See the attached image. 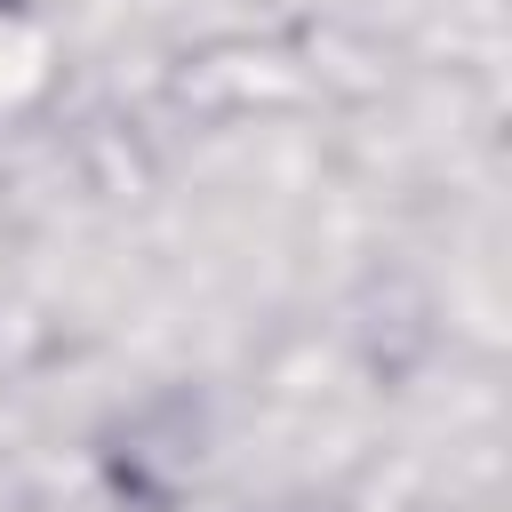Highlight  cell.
<instances>
[{"instance_id":"3","label":"cell","mask_w":512,"mask_h":512,"mask_svg":"<svg viewBox=\"0 0 512 512\" xmlns=\"http://www.w3.org/2000/svg\"><path fill=\"white\" fill-rule=\"evenodd\" d=\"M32 8H40V0H0V16H32Z\"/></svg>"},{"instance_id":"2","label":"cell","mask_w":512,"mask_h":512,"mask_svg":"<svg viewBox=\"0 0 512 512\" xmlns=\"http://www.w3.org/2000/svg\"><path fill=\"white\" fill-rule=\"evenodd\" d=\"M272 512H352V504H344V496H280Z\"/></svg>"},{"instance_id":"1","label":"cell","mask_w":512,"mask_h":512,"mask_svg":"<svg viewBox=\"0 0 512 512\" xmlns=\"http://www.w3.org/2000/svg\"><path fill=\"white\" fill-rule=\"evenodd\" d=\"M200 464H208V408H200V392H184V384L136 400V408L104 432V480H112L136 512H176V496L200 480Z\"/></svg>"}]
</instances>
